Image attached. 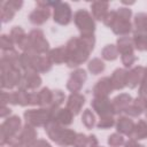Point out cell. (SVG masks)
<instances>
[{
	"label": "cell",
	"instance_id": "obj_1",
	"mask_svg": "<svg viewBox=\"0 0 147 147\" xmlns=\"http://www.w3.org/2000/svg\"><path fill=\"white\" fill-rule=\"evenodd\" d=\"M95 44V38L93 36H80V37H74L71 38L67 45V64L70 68L78 67L83 62H85L91 53L93 51V46Z\"/></svg>",
	"mask_w": 147,
	"mask_h": 147
},
{
	"label": "cell",
	"instance_id": "obj_2",
	"mask_svg": "<svg viewBox=\"0 0 147 147\" xmlns=\"http://www.w3.org/2000/svg\"><path fill=\"white\" fill-rule=\"evenodd\" d=\"M51 108H40V109H30L24 113V118L26 124L32 126H46L52 118Z\"/></svg>",
	"mask_w": 147,
	"mask_h": 147
},
{
	"label": "cell",
	"instance_id": "obj_3",
	"mask_svg": "<svg viewBox=\"0 0 147 147\" xmlns=\"http://www.w3.org/2000/svg\"><path fill=\"white\" fill-rule=\"evenodd\" d=\"M74 21L78 30L82 32V34L93 33V31L95 30V23L93 16L85 9L77 10L74 15Z\"/></svg>",
	"mask_w": 147,
	"mask_h": 147
},
{
	"label": "cell",
	"instance_id": "obj_4",
	"mask_svg": "<svg viewBox=\"0 0 147 147\" xmlns=\"http://www.w3.org/2000/svg\"><path fill=\"white\" fill-rule=\"evenodd\" d=\"M21 130V118L18 116L8 117L1 124V145H5L11 137Z\"/></svg>",
	"mask_w": 147,
	"mask_h": 147
},
{
	"label": "cell",
	"instance_id": "obj_5",
	"mask_svg": "<svg viewBox=\"0 0 147 147\" xmlns=\"http://www.w3.org/2000/svg\"><path fill=\"white\" fill-rule=\"evenodd\" d=\"M49 7V1H38L37 8L33 9L29 15L30 22L34 25H41L42 23H45L51 16Z\"/></svg>",
	"mask_w": 147,
	"mask_h": 147
},
{
	"label": "cell",
	"instance_id": "obj_6",
	"mask_svg": "<svg viewBox=\"0 0 147 147\" xmlns=\"http://www.w3.org/2000/svg\"><path fill=\"white\" fill-rule=\"evenodd\" d=\"M41 84V78L38 75V72L33 69H28L22 75L21 82L18 84V88L22 91H30L33 88H37Z\"/></svg>",
	"mask_w": 147,
	"mask_h": 147
},
{
	"label": "cell",
	"instance_id": "obj_7",
	"mask_svg": "<svg viewBox=\"0 0 147 147\" xmlns=\"http://www.w3.org/2000/svg\"><path fill=\"white\" fill-rule=\"evenodd\" d=\"M29 38L31 41V51L36 52L37 54H44L48 51V41L44 38L41 30H32L29 34Z\"/></svg>",
	"mask_w": 147,
	"mask_h": 147
},
{
	"label": "cell",
	"instance_id": "obj_8",
	"mask_svg": "<svg viewBox=\"0 0 147 147\" xmlns=\"http://www.w3.org/2000/svg\"><path fill=\"white\" fill-rule=\"evenodd\" d=\"M91 105H92L93 109L95 110V113L100 117L113 116L115 114V110H114V107H113V102H110V100L107 96L94 98Z\"/></svg>",
	"mask_w": 147,
	"mask_h": 147
},
{
	"label": "cell",
	"instance_id": "obj_9",
	"mask_svg": "<svg viewBox=\"0 0 147 147\" xmlns=\"http://www.w3.org/2000/svg\"><path fill=\"white\" fill-rule=\"evenodd\" d=\"M71 8L69 6V3L67 2H60L54 7V22L61 24V25H68L71 21Z\"/></svg>",
	"mask_w": 147,
	"mask_h": 147
},
{
	"label": "cell",
	"instance_id": "obj_10",
	"mask_svg": "<svg viewBox=\"0 0 147 147\" xmlns=\"http://www.w3.org/2000/svg\"><path fill=\"white\" fill-rule=\"evenodd\" d=\"M86 72L83 69H77L71 72L70 78L67 83L68 90H70L72 93H78V91L82 88L84 82L86 80Z\"/></svg>",
	"mask_w": 147,
	"mask_h": 147
},
{
	"label": "cell",
	"instance_id": "obj_11",
	"mask_svg": "<svg viewBox=\"0 0 147 147\" xmlns=\"http://www.w3.org/2000/svg\"><path fill=\"white\" fill-rule=\"evenodd\" d=\"M115 90L111 78L110 77H103L101 79L98 80V83L95 84V86L93 87V94L94 98L98 96H107L109 93H111V91Z\"/></svg>",
	"mask_w": 147,
	"mask_h": 147
},
{
	"label": "cell",
	"instance_id": "obj_12",
	"mask_svg": "<svg viewBox=\"0 0 147 147\" xmlns=\"http://www.w3.org/2000/svg\"><path fill=\"white\" fill-rule=\"evenodd\" d=\"M74 118V114L68 109H63V108H56L53 109L52 111V118L51 121H54L56 123H59L60 125H69L71 124Z\"/></svg>",
	"mask_w": 147,
	"mask_h": 147
},
{
	"label": "cell",
	"instance_id": "obj_13",
	"mask_svg": "<svg viewBox=\"0 0 147 147\" xmlns=\"http://www.w3.org/2000/svg\"><path fill=\"white\" fill-rule=\"evenodd\" d=\"M144 69L142 67L138 65L131 69L126 75V85L130 88H134L138 84H141L142 77H144Z\"/></svg>",
	"mask_w": 147,
	"mask_h": 147
},
{
	"label": "cell",
	"instance_id": "obj_14",
	"mask_svg": "<svg viewBox=\"0 0 147 147\" xmlns=\"http://www.w3.org/2000/svg\"><path fill=\"white\" fill-rule=\"evenodd\" d=\"M85 103V98L79 94V93H71L68 98V101H67V108L74 114V115H77L79 114L83 105Z\"/></svg>",
	"mask_w": 147,
	"mask_h": 147
},
{
	"label": "cell",
	"instance_id": "obj_15",
	"mask_svg": "<svg viewBox=\"0 0 147 147\" xmlns=\"http://www.w3.org/2000/svg\"><path fill=\"white\" fill-rule=\"evenodd\" d=\"M131 101H132L131 95H129L126 93H122V94L117 95L116 98H114V100H113V107H114L115 114H118V113L124 111L131 105Z\"/></svg>",
	"mask_w": 147,
	"mask_h": 147
},
{
	"label": "cell",
	"instance_id": "obj_16",
	"mask_svg": "<svg viewBox=\"0 0 147 147\" xmlns=\"http://www.w3.org/2000/svg\"><path fill=\"white\" fill-rule=\"evenodd\" d=\"M117 15V14H116ZM131 23H130V21H127V20H123V18H119L118 16L116 17V20H115V22H114V24L111 25V30L114 31V33H116V34H118V36H125V34H127L130 31H131Z\"/></svg>",
	"mask_w": 147,
	"mask_h": 147
},
{
	"label": "cell",
	"instance_id": "obj_17",
	"mask_svg": "<svg viewBox=\"0 0 147 147\" xmlns=\"http://www.w3.org/2000/svg\"><path fill=\"white\" fill-rule=\"evenodd\" d=\"M108 6L109 3L107 1H94L91 5V9H92V16L99 21H103L105 16L108 13Z\"/></svg>",
	"mask_w": 147,
	"mask_h": 147
},
{
	"label": "cell",
	"instance_id": "obj_18",
	"mask_svg": "<svg viewBox=\"0 0 147 147\" xmlns=\"http://www.w3.org/2000/svg\"><path fill=\"white\" fill-rule=\"evenodd\" d=\"M20 138L23 142L28 144L29 146H33L34 142L37 141V131L34 130V127L30 124H26L22 131H21V134H20Z\"/></svg>",
	"mask_w": 147,
	"mask_h": 147
},
{
	"label": "cell",
	"instance_id": "obj_19",
	"mask_svg": "<svg viewBox=\"0 0 147 147\" xmlns=\"http://www.w3.org/2000/svg\"><path fill=\"white\" fill-rule=\"evenodd\" d=\"M116 47L118 49V53H121L122 55H124V54H132L133 49H134L133 40H132V38L127 37V36L121 37L117 40V46Z\"/></svg>",
	"mask_w": 147,
	"mask_h": 147
},
{
	"label": "cell",
	"instance_id": "obj_20",
	"mask_svg": "<svg viewBox=\"0 0 147 147\" xmlns=\"http://www.w3.org/2000/svg\"><path fill=\"white\" fill-rule=\"evenodd\" d=\"M126 75L127 71L124 69H116L111 75V82L115 90H122L124 86H126Z\"/></svg>",
	"mask_w": 147,
	"mask_h": 147
},
{
	"label": "cell",
	"instance_id": "obj_21",
	"mask_svg": "<svg viewBox=\"0 0 147 147\" xmlns=\"http://www.w3.org/2000/svg\"><path fill=\"white\" fill-rule=\"evenodd\" d=\"M130 139L133 140H141L147 138V122L144 119H139L137 124H134V129L129 136Z\"/></svg>",
	"mask_w": 147,
	"mask_h": 147
},
{
	"label": "cell",
	"instance_id": "obj_22",
	"mask_svg": "<svg viewBox=\"0 0 147 147\" xmlns=\"http://www.w3.org/2000/svg\"><path fill=\"white\" fill-rule=\"evenodd\" d=\"M76 138H77V133L72 130H69V129H63L56 144L60 145V146H70V145H74L75 141H76Z\"/></svg>",
	"mask_w": 147,
	"mask_h": 147
},
{
	"label": "cell",
	"instance_id": "obj_23",
	"mask_svg": "<svg viewBox=\"0 0 147 147\" xmlns=\"http://www.w3.org/2000/svg\"><path fill=\"white\" fill-rule=\"evenodd\" d=\"M116 127H117V131L121 132L122 134H127V136H130L131 132H132L133 129H134V123H133V121H132L131 118L122 116V117H119V118L117 119Z\"/></svg>",
	"mask_w": 147,
	"mask_h": 147
},
{
	"label": "cell",
	"instance_id": "obj_24",
	"mask_svg": "<svg viewBox=\"0 0 147 147\" xmlns=\"http://www.w3.org/2000/svg\"><path fill=\"white\" fill-rule=\"evenodd\" d=\"M52 61L49 60L48 56H40L38 55L36 61H34V64L32 67L33 70H36L38 74L39 72H47L52 69Z\"/></svg>",
	"mask_w": 147,
	"mask_h": 147
},
{
	"label": "cell",
	"instance_id": "obj_25",
	"mask_svg": "<svg viewBox=\"0 0 147 147\" xmlns=\"http://www.w3.org/2000/svg\"><path fill=\"white\" fill-rule=\"evenodd\" d=\"M48 57H49V60H51L53 63H57V64H59V63L67 62L68 55H67L65 47L62 46V47H57V48L52 49V51L48 53Z\"/></svg>",
	"mask_w": 147,
	"mask_h": 147
},
{
	"label": "cell",
	"instance_id": "obj_26",
	"mask_svg": "<svg viewBox=\"0 0 147 147\" xmlns=\"http://www.w3.org/2000/svg\"><path fill=\"white\" fill-rule=\"evenodd\" d=\"M39 94V105L45 107V108H52V102H53V91H51L47 87H44Z\"/></svg>",
	"mask_w": 147,
	"mask_h": 147
},
{
	"label": "cell",
	"instance_id": "obj_27",
	"mask_svg": "<svg viewBox=\"0 0 147 147\" xmlns=\"http://www.w3.org/2000/svg\"><path fill=\"white\" fill-rule=\"evenodd\" d=\"M101 55H102V57L105 60L113 61V60L117 59V56H118V49H117V47L115 45H107L101 51Z\"/></svg>",
	"mask_w": 147,
	"mask_h": 147
},
{
	"label": "cell",
	"instance_id": "obj_28",
	"mask_svg": "<svg viewBox=\"0 0 147 147\" xmlns=\"http://www.w3.org/2000/svg\"><path fill=\"white\" fill-rule=\"evenodd\" d=\"M9 37L11 38V40L14 42H16L17 45H20L22 42V40L26 37V34H25L24 30L21 26H14L11 29V31H10V36Z\"/></svg>",
	"mask_w": 147,
	"mask_h": 147
},
{
	"label": "cell",
	"instance_id": "obj_29",
	"mask_svg": "<svg viewBox=\"0 0 147 147\" xmlns=\"http://www.w3.org/2000/svg\"><path fill=\"white\" fill-rule=\"evenodd\" d=\"M88 70L93 75H99L100 72H102L105 70V63L100 59L95 57L92 61H90V63H88Z\"/></svg>",
	"mask_w": 147,
	"mask_h": 147
},
{
	"label": "cell",
	"instance_id": "obj_30",
	"mask_svg": "<svg viewBox=\"0 0 147 147\" xmlns=\"http://www.w3.org/2000/svg\"><path fill=\"white\" fill-rule=\"evenodd\" d=\"M14 14H15V10H14L13 8H10V7L7 5L6 1L1 3V20H2L3 23L10 21V20L14 17Z\"/></svg>",
	"mask_w": 147,
	"mask_h": 147
},
{
	"label": "cell",
	"instance_id": "obj_31",
	"mask_svg": "<svg viewBox=\"0 0 147 147\" xmlns=\"http://www.w3.org/2000/svg\"><path fill=\"white\" fill-rule=\"evenodd\" d=\"M82 122L83 124L87 127V129H92L95 124V117H94V114L90 110V109H85L84 113H83V116H82Z\"/></svg>",
	"mask_w": 147,
	"mask_h": 147
},
{
	"label": "cell",
	"instance_id": "obj_32",
	"mask_svg": "<svg viewBox=\"0 0 147 147\" xmlns=\"http://www.w3.org/2000/svg\"><path fill=\"white\" fill-rule=\"evenodd\" d=\"M64 101V94L61 90H55L53 91V102H52V108L51 109H56Z\"/></svg>",
	"mask_w": 147,
	"mask_h": 147
},
{
	"label": "cell",
	"instance_id": "obj_33",
	"mask_svg": "<svg viewBox=\"0 0 147 147\" xmlns=\"http://www.w3.org/2000/svg\"><path fill=\"white\" fill-rule=\"evenodd\" d=\"M114 123H115V119H114L113 116H105V117H100V121L96 124V126L99 129H103L105 130V129L111 127L114 125Z\"/></svg>",
	"mask_w": 147,
	"mask_h": 147
},
{
	"label": "cell",
	"instance_id": "obj_34",
	"mask_svg": "<svg viewBox=\"0 0 147 147\" xmlns=\"http://www.w3.org/2000/svg\"><path fill=\"white\" fill-rule=\"evenodd\" d=\"M108 144H109L111 147H119L121 145L124 144V138H123V136L119 134V133H113L111 136H109Z\"/></svg>",
	"mask_w": 147,
	"mask_h": 147
},
{
	"label": "cell",
	"instance_id": "obj_35",
	"mask_svg": "<svg viewBox=\"0 0 147 147\" xmlns=\"http://www.w3.org/2000/svg\"><path fill=\"white\" fill-rule=\"evenodd\" d=\"M142 108H140L138 105H136L134 102H132L125 110H124V113H126L127 115H130V116H133V117H137V116H139L141 113H142Z\"/></svg>",
	"mask_w": 147,
	"mask_h": 147
},
{
	"label": "cell",
	"instance_id": "obj_36",
	"mask_svg": "<svg viewBox=\"0 0 147 147\" xmlns=\"http://www.w3.org/2000/svg\"><path fill=\"white\" fill-rule=\"evenodd\" d=\"M0 45H1L2 51H9V49H13L14 41L11 40L10 37H8L6 34H2L1 36V39H0Z\"/></svg>",
	"mask_w": 147,
	"mask_h": 147
},
{
	"label": "cell",
	"instance_id": "obj_37",
	"mask_svg": "<svg viewBox=\"0 0 147 147\" xmlns=\"http://www.w3.org/2000/svg\"><path fill=\"white\" fill-rule=\"evenodd\" d=\"M116 14L119 18H123V20H127L130 21V17L132 15V11L130 8H125V7H122V8H118L116 10Z\"/></svg>",
	"mask_w": 147,
	"mask_h": 147
},
{
	"label": "cell",
	"instance_id": "obj_38",
	"mask_svg": "<svg viewBox=\"0 0 147 147\" xmlns=\"http://www.w3.org/2000/svg\"><path fill=\"white\" fill-rule=\"evenodd\" d=\"M136 61H137V57L134 56L133 53L132 54H124V55H122V62H123L124 67H126V68L131 67Z\"/></svg>",
	"mask_w": 147,
	"mask_h": 147
},
{
	"label": "cell",
	"instance_id": "obj_39",
	"mask_svg": "<svg viewBox=\"0 0 147 147\" xmlns=\"http://www.w3.org/2000/svg\"><path fill=\"white\" fill-rule=\"evenodd\" d=\"M116 17H117L116 11H108V13H107V15L105 16V18H103V21H102V22L105 23V25H107V26L111 28V25L114 24V22H115Z\"/></svg>",
	"mask_w": 147,
	"mask_h": 147
},
{
	"label": "cell",
	"instance_id": "obj_40",
	"mask_svg": "<svg viewBox=\"0 0 147 147\" xmlns=\"http://www.w3.org/2000/svg\"><path fill=\"white\" fill-rule=\"evenodd\" d=\"M83 147H98V140H96V137L93 136V134L86 137V140H85Z\"/></svg>",
	"mask_w": 147,
	"mask_h": 147
},
{
	"label": "cell",
	"instance_id": "obj_41",
	"mask_svg": "<svg viewBox=\"0 0 147 147\" xmlns=\"http://www.w3.org/2000/svg\"><path fill=\"white\" fill-rule=\"evenodd\" d=\"M6 2H7V5H8L10 8H13L15 11H16V10H20V8H21L22 5H23L22 1H17V0H10V1H6Z\"/></svg>",
	"mask_w": 147,
	"mask_h": 147
},
{
	"label": "cell",
	"instance_id": "obj_42",
	"mask_svg": "<svg viewBox=\"0 0 147 147\" xmlns=\"http://www.w3.org/2000/svg\"><path fill=\"white\" fill-rule=\"evenodd\" d=\"M33 147H52V146H51L46 140H44V139H39V140H37V141L34 142Z\"/></svg>",
	"mask_w": 147,
	"mask_h": 147
},
{
	"label": "cell",
	"instance_id": "obj_43",
	"mask_svg": "<svg viewBox=\"0 0 147 147\" xmlns=\"http://www.w3.org/2000/svg\"><path fill=\"white\" fill-rule=\"evenodd\" d=\"M125 147H145V146L138 144V142H137L136 140H133V139H129V140L125 142Z\"/></svg>",
	"mask_w": 147,
	"mask_h": 147
},
{
	"label": "cell",
	"instance_id": "obj_44",
	"mask_svg": "<svg viewBox=\"0 0 147 147\" xmlns=\"http://www.w3.org/2000/svg\"><path fill=\"white\" fill-rule=\"evenodd\" d=\"M7 114H10V109L6 106H1V117H5Z\"/></svg>",
	"mask_w": 147,
	"mask_h": 147
},
{
	"label": "cell",
	"instance_id": "obj_45",
	"mask_svg": "<svg viewBox=\"0 0 147 147\" xmlns=\"http://www.w3.org/2000/svg\"><path fill=\"white\" fill-rule=\"evenodd\" d=\"M144 84H147V68L144 69V77H142V82Z\"/></svg>",
	"mask_w": 147,
	"mask_h": 147
},
{
	"label": "cell",
	"instance_id": "obj_46",
	"mask_svg": "<svg viewBox=\"0 0 147 147\" xmlns=\"http://www.w3.org/2000/svg\"><path fill=\"white\" fill-rule=\"evenodd\" d=\"M15 147H30V146H29L28 144H25V142H23V141L21 140V141H20V142H18V144H17V145H16Z\"/></svg>",
	"mask_w": 147,
	"mask_h": 147
},
{
	"label": "cell",
	"instance_id": "obj_47",
	"mask_svg": "<svg viewBox=\"0 0 147 147\" xmlns=\"http://www.w3.org/2000/svg\"><path fill=\"white\" fill-rule=\"evenodd\" d=\"M146 49H147V42H146Z\"/></svg>",
	"mask_w": 147,
	"mask_h": 147
},
{
	"label": "cell",
	"instance_id": "obj_48",
	"mask_svg": "<svg viewBox=\"0 0 147 147\" xmlns=\"http://www.w3.org/2000/svg\"><path fill=\"white\" fill-rule=\"evenodd\" d=\"M146 118H147V114H146Z\"/></svg>",
	"mask_w": 147,
	"mask_h": 147
}]
</instances>
